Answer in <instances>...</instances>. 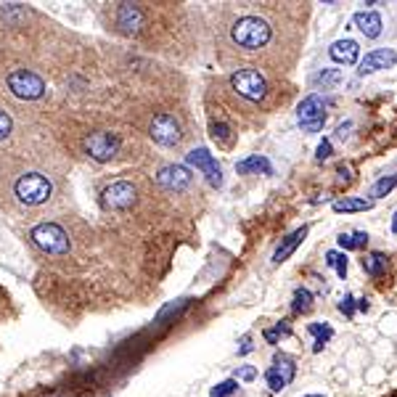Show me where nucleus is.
<instances>
[{"instance_id": "obj_1", "label": "nucleus", "mask_w": 397, "mask_h": 397, "mask_svg": "<svg viewBox=\"0 0 397 397\" xmlns=\"http://www.w3.org/2000/svg\"><path fill=\"white\" fill-rule=\"evenodd\" d=\"M217 40L223 61L239 59L254 64L252 69L263 67L270 72H281V67L289 64L286 53L297 50V35L291 32V27H286L281 8L249 3L225 11L217 27Z\"/></svg>"}, {"instance_id": "obj_2", "label": "nucleus", "mask_w": 397, "mask_h": 397, "mask_svg": "<svg viewBox=\"0 0 397 397\" xmlns=\"http://www.w3.org/2000/svg\"><path fill=\"white\" fill-rule=\"evenodd\" d=\"M228 88L233 90V96L252 104V106H270L273 104V85L265 77V72L244 67L228 77Z\"/></svg>"}, {"instance_id": "obj_3", "label": "nucleus", "mask_w": 397, "mask_h": 397, "mask_svg": "<svg viewBox=\"0 0 397 397\" xmlns=\"http://www.w3.org/2000/svg\"><path fill=\"white\" fill-rule=\"evenodd\" d=\"M29 239L40 252L53 254V257H61V254H67L72 249L69 233L61 228L59 223H40V225L29 230Z\"/></svg>"}, {"instance_id": "obj_4", "label": "nucleus", "mask_w": 397, "mask_h": 397, "mask_svg": "<svg viewBox=\"0 0 397 397\" xmlns=\"http://www.w3.org/2000/svg\"><path fill=\"white\" fill-rule=\"evenodd\" d=\"M13 193H16V199L27 207H40L46 204L50 199V193H53V186L46 175H40V172H25L19 181L13 183Z\"/></svg>"}, {"instance_id": "obj_5", "label": "nucleus", "mask_w": 397, "mask_h": 397, "mask_svg": "<svg viewBox=\"0 0 397 397\" xmlns=\"http://www.w3.org/2000/svg\"><path fill=\"white\" fill-rule=\"evenodd\" d=\"M6 85L13 96L22 98V101H37V98L46 96V80L32 69H13L6 77Z\"/></svg>"}, {"instance_id": "obj_6", "label": "nucleus", "mask_w": 397, "mask_h": 397, "mask_svg": "<svg viewBox=\"0 0 397 397\" xmlns=\"http://www.w3.org/2000/svg\"><path fill=\"white\" fill-rule=\"evenodd\" d=\"M148 135H151V138H154L159 146H167V148H172V146L181 144L186 132H183V125H181V120H178L175 114L162 111V114H157V117L151 120Z\"/></svg>"}, {"instance_id": "obj_7", "label": "nucleus", "mask_w": 397, "mask_h": 397, "mask_svg": "<svg viewBox=\"0 0 397 397\" xmlns=\"http://www.w3.org/2000/svg\"><path fill=\"white\" fill-rule=\"evenodd\" d=\"M297 120H300V127L305 132H321L326 125V101L318 93H310L300 104Z\"/></svg>"}, {"instance_id": "obj_8", "label": "nucleus", "mask_w": 397, "mask_h": 397, "mask_svg": "<svg viewBox=\"0 0 397 397\" xmlns=\"http://www.w3.org/2000/svg\"><path fill=\"white\" fill-rule=\"evenodd\" d=\"M294 373H297L294 361H291L289 355H284V352H276L273 365L265 371V382H267V386H270L273 392H281V389H286V386L291 384Z\"/></svg>"}, {"instance_id": "obj_9", "label": "nucleus", "mask_w": 397, "mask_h": 397, "mask_svg": "<svg viewBox=\"0 0 397 397\" xmlns=\"http://www.w3.org/2000/svg\"><path fill=\"white\" fill-rule=\"evenodd\" d=\"M85 148H88V154L96 162H111L117 157V151H120V141H117L114 132H90L88 141H85Z\"/></svg>"}, {"instance_id": "obj_10", "label": "nucleus", "mask_w": 397, "mask_h": 397, "mask_svg": "<svg viewBox=\"0 0 397 397\" xmlns=\"http://www.w3.org/2000/svg\"><path fill=\"white\" fill-rule=\"evenodd\" d=\"M186 162H188L191 167L199 169L207 181H209V186H215V188L223 186V169H220L217 159L212 157L207 148H193V151H188V154H186Z\"/></svg>"}, {"instance_id": "obj_11", "label": "nucleus", "mask_w": 397, "mask_h": 397, "mask_svg": "<svg viewBox=\"0 0 397 397\" xmlns=\"http://www.w3.org/2000/svg\"><path fill=\"white\" fill-rule=\"evenodd\" d=\"M135 196H138V191H135V186L130 181H117L104 191V207L114 209V212H122V209H130L135 204Z\"/></svg>"}, {"instance_id": "obj_12", "label": "nucleus", "mask_w": 397, "mask_h": 397, "mask_svg": "<svg viewBox=\"0 0 397 397\" xmlns=\"http://www.w3.org/2000/svg\"><path fill=\"white\" fill-rule=\"evenodd\" d=\"M157 181L159 186L167 188V191H186L193 183V175H191V169L183 167V165H167V167L159 169Z\"/></svg>"}, {"instance_id": "obj_13", "label": "nucleus", "mask_w": 397, "mask_h": 397, "mask_svg": "<svg viewBox=\"0 0 397 397\" xmlns=\"http://www.w3.org/2000/svg\"><path fill=\"white\" fill-rule=\"evenodd\" d=\"M397 64V53L392 48H376L371 53H365V59L361 61V74H373L382 72V69H389Z\"/></svg>"}, {"instance_id": "obj_14", "label": "nucleus", "mask_w": 397, "mask_h": 397, "mask_svg": "<svg viewBox=\"0 0 397 397\" xmlns=\"http://www.w3.org/2000/svg\"><path fill=\"white\" fill-rule=\"evenodd\" d=\"M328 56L331 61H337V64H344V67H352V64H358V56H361V46L355 43V40H337L331 48H328Z\"/></svg>"}, {"instance_id": "obj_15", "label": "nucleus", "mask_w": 397, "mask_h": 397, "mask_svg": "<svg viewBox=\"0 0 397 397\" xmlns=\"http://www.w3.org/2000/svg\"><path fill=\"white\" fill-rule=\"evenodd\" d=\"M352 22H355V27H358L368 40H376V37L382 35V29H384L382 13H376V11H358L352 16Z\"/></svg>"}, {"instance_id": "obj_16", "label": "nucleus", "mask_w": 397, "mask_h": 397, "mask_svg": "<svg viewBox=\"0 0 397 397\" xmlns=\"http://www.w3.org/2000/svg\"><path fill=\"white\" fill-rule=\"evenodd\" d=\"M117 25H120L125 32H138L141 25H144V11H141V6L122 3L120 8H117Z\"/></svg>"}, {"instance_id": "obj_17", "label": "nucleus", "mask_w": 397, "mask_h": 397, "mask_svg": "<svg viewBox=\"0 0 397 397\" xmlns=\"http://www.w3.org/2000/svg\"><path fill=\"white\" fill-rule=\"evenodd\" d=\"M305 236H307V228H305V225H302V228H297L294 233H289L286 239L281 241V246L276 249V254H273V263H276V265L286 263L291 254H294V249H297L302 241H305Z\"/></svg>"}, {"instance_id": "obj_18", "label": "nucleus", "mask_w": 397, "mask_h": 397, "mask_svg": "<svg viewBox=\"0 0 397 397\" xmlns=\"http://www.w3.org/2000/svg\"><path fill=\"white\" fill-rule=\"evenodd\" d=\"M236 172H239V175H249V172H263V175H273V165H270V162H267L265 157H260V154H254V157L241 159L239 165H236Z\"/></svg>"}, {"instance_id": "obj_19", "label": "nucleus", "mask_w": 397, "mask_h": 397, "mask_svg": "<svg viewBox=\"0 0 397 397\" xmlns=\"http://www.w3.org/2000/svg\"><path fill=\"white\" fill-rule=\"evenodd\" d=\"M373 202L371 199H361V196H347V199H337L334 202V212L342 215V212H365L371 209Z\"/></svg>"}, {"instance_id": "obj_20", "label": "nucleus", "mask_w": 397, "mask_h": 397, "mask_svg": "<svg viewBox=\"0 0 397 397\" xmlns=\"http://www.w3.org/2000/svg\"><path fill=\"white\" fill-rule=\"evenodd\" d=\"M363 270L371 278H379L386 270V254L382 252H371L363 257Z\"/></svg>"}, {"instance_id": "obj_21", "label": "nucleus", "mask_w": 397, "mask_h": 397, "mask_svg": "<svg viewBox=\"0 0 397 397\" xmlns=\"http://www.w3.org/2000/svg\"><path fill=\"white\" fill-rule=\"evenodd\" d=\"M307 331L315 337L313 352H321V349L326 347V342H331V337H334V328H331L328 323H310L307 326Z\"/></svg>"}, {"instance_id": "obj_22", "label": "nucleus", "mask_w": 397, "mask_h": 397, "mask_svg": "<svg viewBox=\"0 0 397 397\" xmlns=\"http://www.w3.org/2000/svg\"><path fill=\"white\" fill-rule=\"evenodd\" d=\"M209 130H212V138H215L220 146H230L233 144V138H236V132H233V127H230L228 122L217 120L209 125Z\"/></svg>"}, {"instance_id": "obj_23", "label": "nucleus", "mask_w": 397, "mask_h": 397, "mask_svg": "<svg viewBox=\"0 0 397 397\" xmlns=\"http://www.w3.org/2000/svg\"><path fill=\"white\" fill-rule=\"evenodd\" d=\"M339 83H342V72H339V69H321V72L313 77L315 88H323V90H328V88H337Z\"/></svg>"}, {"instance_id": "obj_24", "label": "nucleus", "mask_w": 397, "mask_h": 397, "mask_svg": "<svg viewBox=\"0 0 397 397\" xmlns=\"http://www.w3.org/2000/svg\"><path fill=\"white\" fill-rule=\"evenodd\" d=\"M337 241H339V246H342V249H363V246L368 244V233H363V230H355V233H342Z\"/></svg>"}, {"instance_id": "obj_25", "label": "nucleus", "mask_w": 397, "mask_h": 397, "mask_svg": "<svg viewBox=\"0 0 397 397\" xmlns=\"http://www.w3.org/2000/svg\"><path fill=\"white\" fill-rule=\"evenodd\" d=\"M326 265H328V267H334L339 278L347 276V254L344 252H334V249H331V252H326Z\"/></svg>"}, {"instance_id": "obj_26", "label": "nucleus", "mask_w": 397, "mask_h": 397, "mask_svg": "<svg viewBox=\"0 0 397 397\" xmlns=\"http://www.w3.org/2000/svg\"><path fill=\"white\" fill-rule=\"evenodd\" d=\"M397 186V175H386V178H379V181L373 183V188H371V196L373 199H382V196H386V193L392 191ZM371 199V202H373Z\"/></svg>"}, {"instance_id": "obj_27", "label": "nucleus", "mask_w": 397, "mask_h": 397, "mask_svg": "<svg viewBox=\"0 0 397 397\" xmlns=\"http://www.w3.org/2000/svg\"><path fill=\"white\" fill-rule=\"evenodd\" d=\"M310 305H313V294H310V291L307 289L294 291V302H291L294 313H307V310H310Z\"/></svg>"}, {"instance_id": "obj_28", "label": "nucleus", "mask_w": 397, "mask_h": 397, "mask_svg": "<svg viewBox=\"0 0 397 397\" xmlns=\"http://www.w3.org/2000/svg\"><path fill=\"white\" fill-rule=\"evenodd\" d=\"M236 389H239V382H236V379H228V382H220L217 386H212V392H209V395L212 397H230Z\"/></svg>"}, {"instance_id": "obj_29", "label": "nucleus", "mask_w": 397, "mask_h": 397, "mask_svg": "<svg viewBox=\"0 0 397 397\" xmlns=\"http://www.w3.org/2000/svg\"><path fill=\"white\" fill-rule=\"evenodd\" d=\"M13 132V120L11 114L6 111V109H0V141H6V138H11Z\"/></svg>"}, {"instance_id": "obj_30", "label": "nucleus", "mask_w": 397, "mask_h": 397, "mask_svg": "<svg viewBox=\"0 0 397 397\" xmlns=\"http://www.w3.org/2000/svg\"><path fill=\"white\" fill-rule=\"evenodd\" d=\"M281 334H289V323H286V321H281L278 328H273V331H265V339H267L270 344H276V339L281 337Z\"/></svg>"}, {"instance_id": "obj_31", "label": "nucleus", "mask_w": 397, "mask_h": 397, "mask_svg": "<svg viewBox=\"0 0 397 397\" xmlns=\"http://www.w3.org/2000/svg\"><path fill=\"white\" fill-rule=\"evenodd\" d=\"M339 310L347 315V318H352V315H355V297H352V294H344V300L339 302Z\"/></svg>"}, {"instance_id": "obj_32", "label": "nucleus", "mask_w": 397, "mask_h": 397, "mask_svg": "<svg viewBox=\"0 0 397 397\" xmlns=\"http://www.w3.org/2000/svg\"><path fill=\"white\" fill-rule=\"evenodd\" d=\"M315 157L321 159V162H323V159H328L331 157V141H321V144H318V154H315Z\"/></svg>"}, {"instance_id": "obj_33", "label": "nucleus", "mask_w": 397, "mask_h": 397, "mask_svg": "<svg viewBox=\"0 0 397 397\" xmlns=\"http://www.w3.org/2000/svg\"><path fill=\"white\" fill-rule=\"evenodd\" d=\"M239 376L244 379V382H252L254 376H257V371H254V368H249V365H244V368L239 371Z\"/></svg>"}, {"instance_id": "obj_34", "label": "nucleus", "mask_w": 397, "mask_h": 397, "mask_svg": "<svg viewBox=\"0 0 397 397\" xmlns=\"http://www.w3.org/2000/svg\"><path fill=\"white\" fill-rule=\"evenodd\" d=\"M349 127H352V122H347V125H339V127H337V135H339V138H344Z\"/></svg>"}, {"instance_id": "obj_35", "label": "nucleus", "mask_w": 397, "mask_h": 397, "mask_svg": "<svg viewBox=\"0 0 397 397\" xmlns=\"http://www.w3.org/2000/svg\"><path fill=\"white\" fill-rule=\"evenodd\" d=\"M358 307H361L363 313H368V300H361V302H358Z\"/></svg>"}, {"instance_id": "obj_36", "label": "nucleus", "mask_w": 397, "mask_h": 397, "mask_svg": "<svg viewBox=\"0 0 397 397\" xmlns=\"http://www.w3.org/2000/svg\"><path fill=\"white\" fill-rule=\"evenodd\" d=\"M392 233H397V212H395V217H392Z\"/></svg>"}, {"instance_id": "obj_37", "label": "nucleus", "mask_w": 397, "mask_h": 397, "mask_svg": "<svg viewBox=\"0 0 397 397\" xmlns=\"http://www.w3.org/2000/svg\"><path fill=\"white\" fill-rule=\"evenodd\" d=\"M305 397H323V395H305Z\"/></svg>"}]
</instances>
